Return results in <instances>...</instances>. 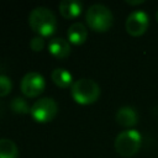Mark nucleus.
Listing matches in <instances>:
<instances>
[{
	"instance_id": "obj_1",
	"label": "nucleus",
	"mask_w": 158,
	"mask_h": 158,
	"mask_svg": "<svg viewBox=\"0 0 158 158\" xmlns=\"http://www.w3.org/2000/svg\"><path fill=\"white\" fill-rule=\"evenodd\" d=\"M30 27L42 37L51 36L57 28L56 15L47 7L38 6L35 7L28 16Z\"/></svg>"
},
{
	"instance_id": "obj_2",
	"label": "nucleus",
	"mask_w": 158,
	"mask_h": 158,
	"mask_svg": "<svg viewBox=\"0 0 158 158\" xmlns=\"http://www.w3.org/2000/svg\"><path fill=\"white\" fill-rule=\"evenodd\" d=\"M85 20L91 30L96 32H105L112 26L114 16L110 9L105 5L94 4L86 10Z\"/></svg>"
},
{
	"instance_id": "obj_3",
	"label": "nucleus",
	"mask_w": 158,
	"mask_h": 158,
	"mask_svg": "<svg viewBox=\"0 0 158 158\" xmlns=\"http://www.w3.org/2000/svg\"><path fill=\"white\" fill-rule=\"evenodd\" d=\"M72 96L75 102L81 105H89L95 102L100 96V88L99 85L89 78H81L73 83L72 88Z\"/></svg>"
},
{
	"instance_id": "obj_4",
	"label": "nucleus",
	"mask_w": 158,
	"mask_h": 158,
	"mask_svg": "<svg viewBox=\"0 0 158 158\" xmlns=\"http://www.w3.org/2000/svg\"><path fill=\"white\" fill-rule=\"evenodd\" d=\"M142 137L136 130H125L115 138V151L123 158H130L136 154L141 147Z\"/></svg>"
},
{
	"instance_id": "obj_5",
	"label": "nucleus",
	"mask_w": 158,
	"mask_h": 158,
	"mask_svg": "<svg viewBox=\"0 0 158 158\" xmlns=\"http://www.w3.org/2000/svg\"><path fill=\"white\" fill-rule=\"evenodd\" d=\"M58 112L56 101L51 98H42L31 106V116L37 122H49Z\"/></svg>"
},
{
	"instance_id": "obj_6",
	"label": "nucleus",
	"mask_w": 158,
	"mask_h": 158,
	"mask_svg": "<svg viewBox=\"0 0 158 158\" xmlns=\"http://www.w3.org/2000/svg\"><path fill=\"white\" fill-rule=\"evenodd\" d=\"M148 25H149L148 15L144 11L137 10L128 15V17L126 19L125 27L128 35L133 37H138V36H142L147 31Z\"/></svg>"
},
{
	"instance_id": "obj_7",
	"label": "nucleus",
	"mask_w": 158,
	"mask_h": 158,
	"mask_svg": "<svg viewBox=\"0 0 158 158\" xmlns=\"http://www.w3.org/2000/svg\"><path fill=\"white\" fill-rule=\"evenodd\" d=\"M46 86L44 79L40 73L30 72L21 80V91L27 98L38 96Z\"/></svg>"
},
{
	"instance_id": "obj_8",
	"label": "nucleus",
	"mask_w": 158,
	"mask_h": 158,
	"mask_svg": "<svg viewBox=\"0 0 158 158\" xmlns=\"http://www.w3.org/2000/svg\"><path fill=\"white\" fill-rule=\"evenodd\" d=\"M115 120L123 127H133L138 122L137 111L131 106H122L116 111Z\"/></svg>"
},
{
	"instance_id": "obj_9",
	"label": "nucleus",
	"mask_w": 158,
	"mask_h": 158,
	"mask_svg": "<svg viewBox=\"0 0 158 158\" xmlns=\"http://www.w3.org/2000/svg\"><path fill=\"white\" fill-rule=\"evenodd\" d=\"M48 51L51 52V54L53 57L63 59L70 54V44L67 40H64L62 37H56V38H52L49 41Z\"/></svg>"
},
{
	"instance_id": "obj_10",
	"label": "nucleus",
	"mask_w": 158,
	"mask_h": 158,
	"mask_svg": "<svg viewBox=\"0 0 158 158\" xmlns=\"http://www.w3.org/2000/svg\"><path fill=\"white\" fill-rule=\"evenodd\" d=\"M67 35H68L69 42L74 44H81L86 41L88 31H86V27L81 22H74L73 25L69 26Z\"/></svg>"
},
{
	"instance_id": "obj_11",
	"label": "nucleus",
	"mask_w": 158,
	"mask_h": 158,
	"mask_svg": "<svg viewBox=\"0 0 158 158\" xmlns=\"http://www.w3.org/2000/svg\"><path fill=\"white\" fill-rule=\"evenodd\" d=\"M81 4L75 0H63L59 2V12L65 19H75L81 12Z\"/></svg>"
},
{
	"instance_id": "obj_12",
	"label": "nucleus",
	"mask_w": 158,
	"mask_h": 158,
	"mask_svg": "<svg viewBox=\"0 0 158 158\" xmlns=\"http://www.w3.org/2000/svg\"><path fill=\"white\" fill-rule=\"evenodd\" d=\"M51 77H52L53 83L59 88H69V86L72 88V85H73L72 74L64 68H56L52 72Z\"/></svg>"
},
{
	"instance_id": "obj_13",
	"label": "nucleus",
	"mask_w": 158,
	"mask_h": 158,
	"mask_svg": "<svg viewBox=\"0 0 158 158\" xmlns=\"http://www.w3.org/2000/svg\"><path fill=\"white\" fill-rule=\"evenodd\" d=\"M16 144L9 138H0V158H17Z\"/></svg>"
},
{
	"instance_id": "obj_14",
	"label": "nucleus",
	"mask_w": 158,
	"mask_h": 158,
	"mask_svg": "<svg viewBox=\"0 0 158 158\" xmlns=\"http://www.w3.org/2000/svg\"><path fill=\"white\" fill-rule=\"evenodd\" d=\"M11 109L15 111V112H19V114H27V112H31V107H28L27 102L22 99V98H15L11 104H10Z\"/></svg>"
},
{
	"instance_id": "obj_15",
	"label": "nucleus",
	"mask_w": 158,
	"mask_h": 158,
	"mask_svg": "<svg viewBox=\"0 0 158 158\" xmlns=\"http://www.w3.org/2000/svg\"><path fill=\"white\" fill-rule=\"evenodd\" d=\"M12 88V83L9 77L0 75V96H6Z\"/></svg>"
},
{
	"instance_id": "obj_16",
	"label": "nucleus",
	"mask_w": 158,
	"mask_h": 158,
	"mask_svg": "<svg viewBox=\"0 0 158 158\" xmlns=\"http://www.w3.org/2000/svg\"><path fill=\"white\" fill-rule=\"evenodd\" d=\"M30 47H31V49L35 51V52L42 51L43 47H44V40H43V37H42V36H36V37H33V38L31 40V42H30Z\"/></svg>"
},
{
	"instance_id": "obj_17",
	"label": "nucleus",
	"mask_w": 158,
	"mask_h": 158,
	"mask_svg": "<svg viewBox=\"0 0 158 158\" xmlns=\"http://www.w3.org/2000/svg\"><path fill=\"white\" fill-rule=\"evenodd\" d=\"M126 2L130 4V5H139V4H143L144 1L143 0H138V1H130V0H127Z\"/></svg>"
},
{
	"instance_id": "obj_18",
	"label": "nucleus",
	"mask_w": 158,
	"mask_h": 158,
	"mask_svg": "<svg viewBox=\"0 0 158 158\" xmlns=\"http://www.w3.org/2000/svg\"><path fill=\"white\" fill-rule=\"evenodd\" d=\"M156 19H157V22H158V10H157V14H156Z\"/></svg>"
}]
</instances>
